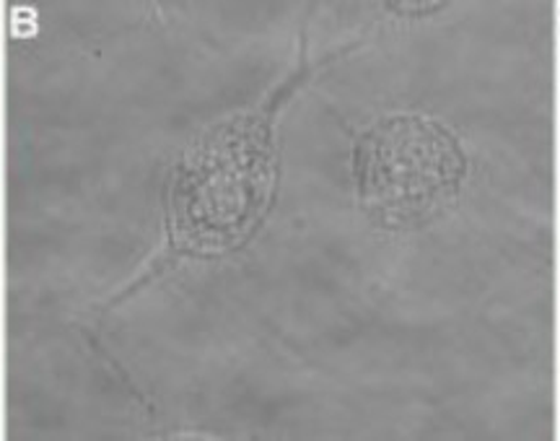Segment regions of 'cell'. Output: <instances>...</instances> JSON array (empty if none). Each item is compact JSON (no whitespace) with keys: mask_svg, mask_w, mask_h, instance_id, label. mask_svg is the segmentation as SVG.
Returning <instances> with one entry per match:
<instances>
[{"mask_svg":"<svg viewBox=\"0 0 560 441\" xmlns=\"http://www.w3.org/2000/svg\"><path fill=\"white\" fill-rule=\"evenodd\" d=\"M304 71L260 107L226 117L182 151L166 190V240L177 257H219L247 244L278 190L276 117Z\"/></svg>","mask_w":560,"mask_h":441,"instance_id":"cell-1","label":"cell"},{"mask_svg":"<svg viewBox=\"0 0 560 441\" xmlns=\"http://www.w3.org/2000/svg\"><path fill=\"white\" fill-rule=\"evenodd\" d=\"M355 195L376 227L420 229L459 198L467 156L444 123L425 115H387L353 146Z\"/></svg>","mask_w":560,"mask_h":441,"instance_id":"cell-2","label":"cell"}]
</instances>
